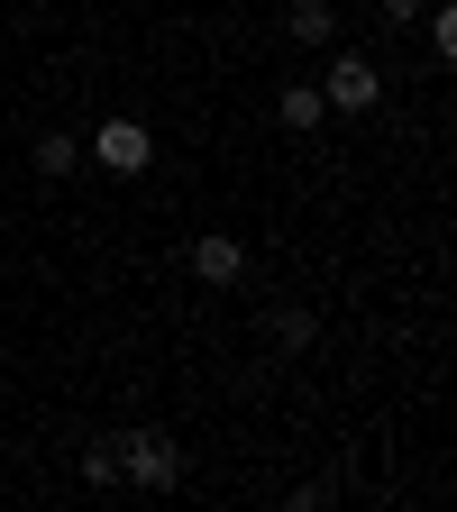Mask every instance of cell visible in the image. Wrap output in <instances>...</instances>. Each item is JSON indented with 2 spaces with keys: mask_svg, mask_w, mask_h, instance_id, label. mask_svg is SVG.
<instances>
[{
  "mask_svg": "<svg viewBox=\"0 0 457 512\" xmlns=\"http://www.w3.org/2000/svg\"><path fill=\"white\" fill-rule=\"evenodd\" d=\"M119 476H138L147 494L183 485V439L174 430H119Z\"/></svg>",
  "mask_w": 457,
  "mask_h": 512,
  "instance_id": "obj_1",
  "label": "cell"
},
{
  "mask_svg": "<svg viewBox=\"0 0 457 512\" xmlns=\"http://www.w3.org/2000/svg\"><path fill=\"white\" fill-rule=\"evenodd\" d=\"M92 165H101V174H119V183H138V174L156 165V138H147L138 119H101V138H92Z\"/></svg>",
  "mask_w": 457,
  "mask_h": 512,
  "instance_id": "obj_2",
  "label": "cell"
},
{
  "mask_svg": "<svg viewBox=\"0 0 457 512\" xmlns=\"http://www.w3.org/2000/svg\"><path fill=\"white\" fill-rule=\"evenodd\" d=\"M320 101H330V110H375V101H384V74H375L366 55H330V83H320Z\"/></svg>",
  "mask_w": 457,
  "mask_h": 512,
  "instance_id": "obj_3",
  "label": "cell"
},
{
  "mask_svg": "<svg viewBox=\"0 0 457 512\" xmlns=\"http://www.w3.org/2000/svg\"><path fill=\"white\" fill-rule=\"evenodd\" d=\"M192 275H202L211 293H229V284L247 275V247H238L229 229H202V238H192Z\"/></svg>",
  "mask_w": 457,
  "mask_h": 512,
  "instance_id": "obj_4",
  "label": "cell"
},
{
  "mask_svg": "<svg viewBox=\"0 0 457 512\" xmlns=\"http://www.w3.org/2000/svg\"><path fill=\"white\" fill-rule=\"evenodd\" d=\"M284 37L293 46H339V10L330 0H284Z\"/></svg>",
  "mask_w": 457,
  "mask_h": 512,
  "instance_id": "obj_5",
  "label": "cell"
},
{
  "mask_svg": "<svg viewBox=\"0 0 457 512\" xmlns=\"http://www.w3.org/2000/svg\"><path fill=\"white\" fill-rule=\"evenodd\" d=\"M275 119H284V128H320V119H330V101H320V83H284V92H275Z\"/></svg>",
  "mask_w": 457,
  "mask_h": 512,
  "instance_id": "obj_6",
  "label": "cell"
},
{
  "mask_svg": "<svg viewBox=\"0 0 457 512\" xmlns=\"http://www.w3.org/2000/svg\"><path fill=\"white\" fill-rule=\"evenodd\" d=\"M74 165H83V147L64 138V128H46V138H37V174H74Z\"/></svg>",
  "mask_w": 457,
  "mask_h": 512,
  "instance_id": "obj_7",
  "label": "cell"
},
{
  "mask_svg": "<svg viewBox=\"0 0 457 512\" xmlns=\"http://www.w3.org/2000/svg\"><path fill=\"white\" fill-rule=\"evenodd\" d=\"M83 485H119V439H101V448H83Z\"/></svg>",
  "mask_w": 457,
  "mask_h": 512,
  "instance_id": "obj_8",
  "label": "cell"
},
{
  "mask_svg": "<svg viewBox=\"0 0 457 512\" xmlns=\"http://www.w3.org/2000/svg\"><path fill=\"white\" fill-rule=\"evenodd\" d=\"M421 19H430V46L457 55V10H448V0H421Z\"/></svg>",
  "mask_w": 457,
  "mask_h": 512,
  "instance_id": "obj_9",
  "label": "cell"
},
{
  "mask_svg": "<svg viewBox=\"0 0 457 512\" xmlns=\"http://www.w3.org/2000/svg\"><path fill=\"white\" fill-rule=\"evenodd\" d=\"M266 330H275V348H311V311H275Z\"/></svg>",
  "mask_w": 457,
  "mask_h": 512,
  "instance_id": "obj_10",
  "label": "cell"
},
{
  "mask_svg": "<svg viewBox=\"0 0 457 512\" xmlns=\"http://www.w3.org/2000/svg\"><path fill=\"white\" fill-rule=\"evenodd\" d=\"M375 10H384V19H394V28H403V19H421V0H375Z\"/></svg>",
  "mask_w": 457,
  "mask_h": 512,
  "instance_id": "obj_11",
  "label": "cell"
}]
</instances>
